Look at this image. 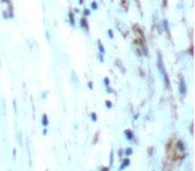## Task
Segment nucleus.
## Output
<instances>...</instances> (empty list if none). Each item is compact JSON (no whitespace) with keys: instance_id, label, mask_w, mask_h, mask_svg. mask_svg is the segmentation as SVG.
<instances>
[{"instance_id":"f257e3e1","label":"nucleus","mask_w":195,"mask_h":171,"mask_svg":"<svg viewBox=\"0 0 195 171\" xmlns=\"http://www.w3.org/2000/svg\"><path fill=\"white\" fill-rule=\"evenodd\" d=\"M184 86H186V84L182 82V83H181V92H182V94H184V92H186V87H184Z\"/></svg>"},{"instance_id":"f03ea898","label":"nucleus","mask_w":195,"mask_h":171,"mask_svg":"<svg viewBox=\"0 0 195 171\" xmlns=\"http://www.w3.org/2000/svg\"><path fill=\"white\" fill-rule=\"evenodd\" d=\"M126 135H127V136H128V138H130V139H131V138H132V134H130V131H127V133H126Z\"/></svg>"}]
</instances>
